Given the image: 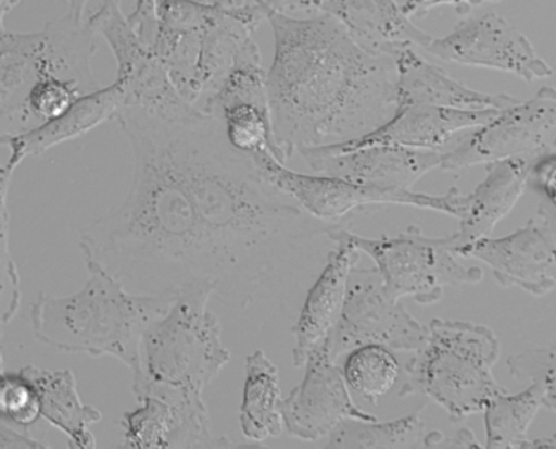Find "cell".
I'll list each match as a JSON object with an SVG mask.
<instances>
[{
	"mask_svg": "<svg viewBox=\"0 0 556 449\" xmlns=\"http://www.w3.org/2000/svg\"><path fill=\"white\" fill-rule=\"evenodd\" d=\"M134 157L124 201L79 236L91 258L137 294L208 288L248 309L296 291L325 266L336 224L317 221L238 151L222 119L124 108Z\"/></svg>",
	"mask_w": 556,
	"mask_h": 449,
	"instance_id": "6da1fadb",
	"label": "cell"
},
{
	"mask_svg": "<svg viewBox=\"0 0 556 449\" xmlns=\"http://www.w3.org/2000/svg\"><path fill=\"white\" fill-rule=\"evenodd\" d=\"M275 35L267 93L286 161L307 148L355 141L399 111L395 60L362 48L331 14L298 17L263 0Z\"/></svg>",
	"mask_w": 556,
	"mask_h": 449,
	"instance_id": "7a4b0ae2",
	"label": "cell"
},
{
	"mask_svg": "<svg viewBox=\"0 0 556 449\" xmlns=\"http://www.w3.org/2000/svg\"><path fill=\"white\" fill-rule=\"evenodd\" d=\"M86 286L68 297L41 292L29 307L33 336L54 351L116 358L132 372L143 336L170 311L176 294L130 291L91 258Z\"/></svg>",
	"mask_w": 556,
	"mask_h": 449,
	"instance_id": "3957f363",
	"label": "cell"
},
{
	"mask_svg": "<svg viewBox=\"0 0 556 449\" xmlns=\"http://www.w3.org/2000/svg\"><path fill=\"white\" fill-rule=\"evenodd\" d=\"M500 356L498 337L483 324L434 319L425 346L406 363L401 396L419 391L443 407L451 422L465 421L508 391L493 374Z\"/></svg>",
	"mask_w": 556,
	"mask_h": 449,
	"instance_id": "277c9868",
	"label": "cell"
},
{
	"mask_svg": "<svg viewBox=\"0 0 556 449\" xmlns=\"http://www.w3.org/2000/svg\"><path fill=\"white\" fill-rule=\"evenodd\" d=\"M213 292L198 287L178 294L170 311L148 328L132 371V392L168 388L203 394L231 353L222 324L208 309Z\"/></svg>",
	"mask_w": 556,
	"mask_h": 449,
	"instance_id": "5b68a950",
	"label": "cell"
},
{
	"mask_svg": "<svg viewBox=\"0 0 556 449\" xmlns=\"http://www.w3.org/2000/svg\"><path fill=\"white\" fill-rule=\"evenodd\" d=\"M98 34L86 18L51 20L41 32L16 33L2 27L0 42V123L2 134L26 133L24 103L35 85L63 79L86 93L101 88L93 74Z\"/></svg>",
	"mask_w": 556,
	"mask_h": 449,
	"instance_id": "8992f818",
	"label": "cell"
},
{
	"mask_svg": "<svg viewBox=\"0 0 556 449\" xmlns=\"http://www.w3.org/2000/svg\"><path fill=\"white\" fill-rule=\"evenodd\" d=\"M344 236L375 262L382 286L395 299L410 297L421 305L443 298L445 287L469 286L483 280L480 267L466 266L456 254L450 236H426L410 226L395 237L369 238L342 228Z\"/></svg>",
	"mask_w": 556,
	"mask_h": 449,
	"instance_id": "52a82bcc",
	"label": "cell"
},
{
	"mask_svg": "<svg viewBox=\"0 0 556 449\" xmlns=\"http://www.w3.org/2000/svg\"><path fill=\"white\" fill-rule=\"evenodd\" d=\"M262 176L295 201L317 221L339 223L348 214L376 204H399L433 211L460 219L466 209V196L451 188L444 196L415 192L412 189H384L362 186L325 174H304L287 169L270 152L251 154Z\"/></svg>",
	"mask_w": 556,
	"mask_h": 449,
	"instance_id": "ba28073f",
	"label": "cell"
},
{
	"mask_svg": "<svg viewBox=\"0 0 556 449\" xmlns=\"http://www.w3.org/2000/svg\"><path fill=\"white\" fill-rule=\"evenodd\" d=\"M556 152V88H541L533 98L504 109L493 120L469 132L443 152L445 172L490 164L505 159L533 161Z\"/></svg>",
	"mask_w": 556,
	"mask_h": 449,
	"instance_id": "9c48e42d",
	"label": "cell"
},
{
	"mask_svg": "<svg viewBox=\"0 0 556 449\" xmlns=\"http://www.w3.org/2000/svg\"><path fill=\"white\" fill-rule=\"evenodd\" d=\"M427 327L412 316L400 299L392 298L374 269H352L344 309L327 344L331 357L365 346L417 352L425 346Z\"/></svg>",
	"mask_w": 556,
	"mask_h": 449,
	"instance_id": "30bf717a",
	"label": "cell"
},
{
	"mask_svg": "<svg viewBox=\"0 0 556 449\" xmlns=\"http://www.w3.org/2000/svg\"><path fill=\"white\" fill-rule=\"evenodd\" d=\"M88 22L108 42L116 59V82L126 95V108L168 117L200 111L182 97L165 62L142 41L124 16L121 0H102L101 8Z\"/></svg>",
	"mask_w": 556,
	"mask_h": 449,
	"instance_id": "8fae6325",
	"label": "cell"
},
{
	"mask_svg": "<svg viewBox=\"0 0 556 449\" xmlns=\"http://www.w3.org/2000/svg\"><path fill=\"white\" fill-rule=\"evenodd\" d=\"M426 51L446 63L496 70L526 83L554 74L530 39L495 12L464 20L445 37L434 38Z\"/></svg>",
	"mask_w": 556,
	"mask_h": 449,
	"instance_id": "7c38bea8",
	"label": "cell"
},
{
	"mask_svg": "<svg viewBox=\"0 0 556 449\" xmlns=\"http://www.w3.org/2000/svg\"><path fill=\"white\" fill-rule=\"evenodd\" d=\"M305 367L304 381L282 401V421L292 437L317 441L346 421H377L352 399L344 372L327 341L313 349Z\"/></svg>",
	"mask_w": 556,
	"mask_h": 449,
	"instance_id": "4fadbf2b",
	"label": "cell"
},
{
	"mask_svg": "<svg viewBox=\"0 0 556 449\" xmlns=\"http://www.w3.org/2000/svg\"><path fill=\"white\" fill-rule=\"evenodd\" d=\"M456 253L486 264L503 287L535 297L556 288V227L541 214L509 236L480 239Z\"/></svg>",
	"mask_w": 556,
	"mask_h": 449,
	"instance_id": "5bb4252c",
	"label": "cell"
},
{
	"mask_svg": "<svg viewBox=\"0 0 556 449\" xmlns=\"http://www.w3.org/2000/svg\"><path fill=\"white\" fill-rule=\"evenodd\" d=\"M298 153L313 173L384 189H412L427 173L440 169L443 162V152L440 151L390 145H374L340 153L307 148Z\"/></svg>",
	"mask_w": 556,
	"mask_h": 449,
	"instance_id": "9a60e30c",
	"label": "cell"
},
{
	"mask_svg": "<svg viewBox=\"0 0 556 449\" xmlns=\"http://www.w3.org/2000/svg\"><path fill=\"white\" fill-rule=\"evenodd\" d=\"M331 249L325 266L312 287L307 289L304 305L292 334L295 347L292 349V363L295 367L305 366L313 349L329 339L340 321L344 309L348 284L352 269L359 261V251L342 233V227L331 229Z\"/></svg>",
	"mask_w": 556,
	"mask_h": 449,
	"instance_id": "2e32d148",
	"label": "cell"
},
{
	"mask_svg": "<svg viewBox=\"0 0 556 449\" xmlns=\"http://www.w3.org/2000/svg\"><path fill=\"white\" fill-rule=\"evenodd\" d=\"M500 112L495 109H491V111H456V109L412 104V107L400 108L384 126L377 128L369 136L317 149L340 153L374 147V145H390V147L441 152V149L452 141V138L484 126Z\"/></svg>",
	"mask_w": 556,
	"mask_h": 449,
	"instance_id": "e0dca14e",
	"label": "cell"
},
{
	"mask_svg": "<svg viewBox=\"0 0 556 449\" xmlns=\"http://www.w3.org/2000/svg\"><path fill=\"white\" fill-rule=\"evenodd\" d=\"M124 108L126 95L122 85L114 79L108 87L78 99L62 116L26 133L2 134V145L9 148L10 154L0 177L13 178L20 163L27 158L41 157L59 145L86 136L109 120H116Z\"/></svg>",
	"mask_w": 556,
	"mask_h": 449,
	"instance_id": "ac0fdd59",
	"label": "cell"
},
{
	"mask_svg": "<svg viewBox=\"0 0 556 449\" xmlns=\"http://www.w3.org/2000/svg\"><path fill=\"white\" fill-rule=\"evenodd\" d=\"M534 162L529 158H513L486 164L485 178L466 196L458 232L450 236L455 253L462 247L489 238L513 212L528 187Z\"/></svg>",
	"mask_w": 556,
	"mask_h": 449,
	"instance_id": "d6986e66",
	"label": "cell"
},
{
	"mask_svg": "<svg viewBox=\"0 0 556 449\" xmlns=\"http://www.w3.org/2000/svg\"><path fill=\"white\" fill-rule=\"evenodd\" d=\"M394 60L399 72V109L426 104L456 111H504L519 102L510 95L484 93L466 87L414 48L404 49Z\"/></svg>",
	"mask_w": 556,
	"mask_h": 449,
	"instance_id": "ffe728a7",
	"label": "cell"
},
{
	"mask_svg": "<svg viewBox=\"0 0 556 449\" xmlns=\"http://www.w3.org/2000/svg\"><path fill=\"white\" fill-rule=\"evenodd\" d=\"M334 16L362 48L394 59L404 49H427L433 35L412 22L399 0H339Z\"/></svg>",
	"mask_w": 556,
	"mask_h": 449,
	"instance_id": "44dd1931",
	"label": "cell"
},
{
	"mask_svg": "<svg viewBox=\"0 0 556 449\" xmlns=\"http://www.w3.org/2000/svg\"><path fill=\"white\" fill-rule=\"evenodd\" d=\"M18 372L37 390L45 421L66 434L70 448H97L96 436L89 427L102 421V413L83 402L72 371H48L29 365Z\"/></svg>",
	"mask_w": 556,
	"mask_h": 449,
	"instance_id": "7402d4cb",
	"label": "cell"
},
{
	"mask_svg": "<svg viewBox=\"0 0 556 449\" xmlns=\"http://www.w3.org/2000/svg\"><path fill=\"white\" fill-rule=\"evenodd\" d=\"M280 376L262 349L251 353L245 361L240 407V427L243 436L253 442L280 437L285 431L282 421Z\"/></svg>",
	"mask_w": 556,
	"mask_h": 449,
	"instance_id": "603a6c76",
	"label": "cell"
},
{
	"mask_svg": "<svg viewBox=\"0 0 556 449\" xmlns=\"http://www.w3.org/2000/svg\"><path fill=\"white\" fill-rule=\"evenodd\" d=\"M327 448H444V434L427 432L415 413L396 421L341 423L329 436Z\"/></svg>",
	"mask_w": 556,
	"mask_h": 449,
	"instance_id": "cb8c5ba5",
	"label": "cell"
},
{
	"mask_svg": "<svg viewBox=\"0 0 556 449\" xmlns=\"http://www.w3.org/2000/svg\"><path fill=\"white\" fill-rule=\"evenodd\" d=\"M541 407L543 398L534 384L519 394L506 391L491 399L484 409L485 448H526L529 428Z\"/></svg>",
	"mask_w": 556,
	"mask_h": 449,
	"instance_id": "d4e9b609",
	"label": "cell"
},
{
	"mask_svg": "<svg viewBox=\"0 0 556 449\" xmlns=\"http://www.w3.org/2000/svg\"><path fill=\"white\" fill-rule=\"evenodd\" d=\"M342 372L352 391L377 406L399 383L401 369L391 349L365 346L348 353Z\"/></svg>",
	"mask_w": 556,
	"mask_h": 449,
	"instance_id": "484cf974",
	"label": "cell"
},
{
	"mask_svg": "<svg viewBox=\"0 0 556 449\" xmlns=\"http://www.w3.org/2000/svg\"><path fill=\"white\" fill-rule=\"evenodd\" d=\"M225 124L228 141L243 153L270 152L278 161L286 163L285 154L277 147L270 112L251 103L228 107L218 114Z\"/></svg>",
	"mask_w": 556,
	"mask_h": 449,
	"instance_id": "4316f807",
	"label": "cell"
},
{
	"mask_svg": "<svg viewBox=\"0 0 556 449\" xmlns=\"http://www.w3.org/2000/svg\"><path fill=\"white\" fill-rule=\"evenodd\" d=\"M138 402L141 407L124 413L122 419L124 448H172L176 428V417L172 408L155 397H143Z\"/></svg>",
	"mask_w": 556,
	"mask_h": 449,
	"instance_id": "83f0119b",
	"label": "cell"
},
{
	"mask_svg": "<svg viewBox=\"0 0 556 449\" xmlns=\"http://www.w3.org/2000/svg\"><path fill=\"white\" fill-rule=\"evenodd\" d=\"M510 376L539 388L543 407L556 413V344L529 349L508 359Z\"/></svg>",
	"mask_w": 556,
	"mask_h": 449,
	"instance_id": "f1b7e54d",
	"label": "cell"
},
{
	"mask_svg": "<svg viewBox=\"0 0 556 449\" xmlns=\"http://www.w3.org/2000/svg\"><path fill=\"white\" fill-rule=\"evenodd\" d=\"M0 411H2L3 422L27 432L42 417L38 392L22 373L2 371Z\"/></svg>",
	"mask_w": 556,
	"mask_h": 449,
	"instance_id": "f546056e",
	"label": "cell"
},
{
	"mask_svg": "<svg viewBox=\"0 0 556 449\" xmlns=\"http://www.w3.org/2000/svg\"><path fill=\"white\" fill-rule=\"evenodd\" d=\"M8 189H0L2 198V324L7 327L16 317L22 302L20 276L9 247Z\"/></svg>",
	"mask_w": 556,
	"mask_h": 449,
	"instance_id": "4dcf8cb0",
	"label": "cell"
},
{
	"mask_svg": "<svg viewBox=\"0 0 556 449\" xmlns=\"http://www.w3.org/2000/svg\"><path fill=\"white\" fill-rule=\"evenodd\" d=\"M529 183L544 198L539 214L556 226V152L545 154L534 162Z\"/></svg>",
	"mask_w": 556,
	"mask_h": 449,
	"instance_id": "1f68e13d",
	"label": "cell"
},
{
	"mask_svg": "<svg viewBox=\"0 0 556 449\" xmlns=\"http://www.w3.org/2000/svg\"><path fill=\"white\" fill-rule=\"evenodd\" d=\"M159 0H136V9L128 17L142 41L152 47L157 29Z\"/></svg>",
	"mask_w": 556,
	"mask_h": 449,
	"instance_id": "d6a6232c",
	"label": "cell"
},
{
	"mask_svg": "<svg viewBox=\"0 0 556 449\" xmlns=\"http://www.w3.org/2000/svg\"><path fill=\"white\" fill-rule=\"evenodd\" d=\"M404 12L409 17L421 16L429 12V10L440 7H451L456 10L462 16L468 14L475 8L481 7L484 3H498L501 0H399Z\"/></svg>",
	"mask_w": 556,
	"mask_h": 449,
	"instance_id": "836d02e7",
	"label": "cell"
},
{
	"mask_svg": "<svg viewBox=\"0 0 556 449\" xmlns=\"http://www.w3.org/2000/svg\"><path fill=\"white\" fill-rule=\"evenodd\" d=\"M337 2L339 0H271L267 3L278 12L291 14V16L294 14L316 16V14H329Z\"/></svg>",
	"mask_w": 556,
	"mask_h": 449,
	"instance_id": "e575fe53",
	"label": "cell"
},
{
	"mask_svg": "<svg viewBox=\"0 0 556 449\" xmlns=\"http://www.w3.org/2000/svg\"><path fill=\"white\" fill-rule=\"evenodd\" d=\"M0 448H51L48 442L29 436L27 431L18 432L12 424H0Z\"/></svg>",
	"mask_w": 556,
	"mask_h": 449,
	"instance_id": "d590c367",
	"label": "cell"
},
{
	"mask_svg": "<svg viewBox=\"0 0 556 449\" xmlns=\"http://www.w3.org/2000/svg\"><path fill=\"white\" fill-rule=\"evenodd\" d=\"M67 3L68 14L78 18H84L89 0H64Z\"/></svg>",
	"mask_w": 556,
	"mask_h": 449,
	"instance_id": "8d00e7d4",
	"label": "cell"
},
{
	"mask_svg": "<svg viewBox=\"0 0 556 449\" xmlns=\"http://www.w3.org/2000/svg\"><path fill=\"white\" fill-rule=\"evenodd\" d=\"M526 448H556V434L553 437L540 438V440H529Z\"/></svg>",
	"mask_w": 556,
	"mask_h": 449,
	"instance_id": "74e56055",
	"label": "cell"
},
{
	"mask_svg": "<svg viewBox=\"0 0 556 449\" xmlns=\"http://www.w3.org/2000/svg\"><path fill=\"white\" fill-rule=\"evenodd\" d=\"M18 3L20 0H2V2H0V7H2V17H0V20H2V22H0L2 23V27L7 26L9 13H12Z\"/></svg>",
	"mask_w": 556,
	"mask_h": 449,
	"instance_id": "f35d334b",
	"label": "cell"
},
{
	"mask_svg": "<svg viewBox=\"0 0 556 449\" xmlns=\"http://www.w3.org/2000/svg\"><path fill=\"white\" fill-rule=\"evenodd\" d=\"M267 2H271V0H267Z\"/></svg>",
	"mask_w": 556,
	"mask_h": 449,
	"instance_id": "ab89813d",
	"label": "cell"
}]
</instances>
